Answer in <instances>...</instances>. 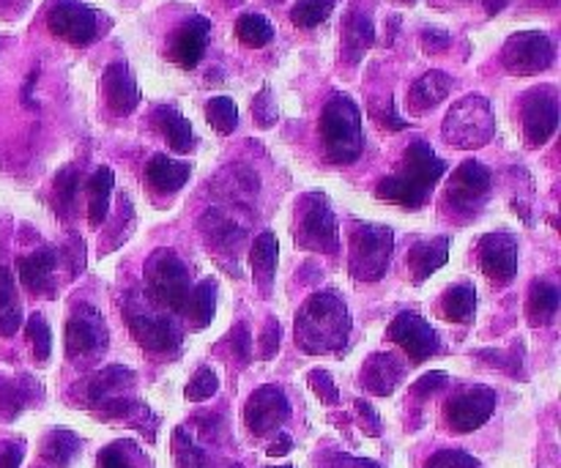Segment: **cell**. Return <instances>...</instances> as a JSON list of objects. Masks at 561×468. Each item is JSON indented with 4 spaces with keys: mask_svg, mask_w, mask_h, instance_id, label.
Returning a JSON list of instances; mask_svg holds the SVG:
<instances>
[{
    "mask_svg": "<svg viewBox=\"0 0 561 468\" xmlns=\"http://www.w3.org/2000/svg\"><path fill=\"white\" fill-rule=\"evenodd\" d=\"M449 258V239L447 236H438V239L431 241H420L409 250L405 255V269H409L411 283L422 285L425 279H431L438 269L447 263Z\"/></svg>",
    "mask_w": 561,
    "mask_h": 468,
    "instance_id": "cb8c5ba5",
    "label": "cell"
},
{
    "mask_svg": "<svg viewBox=\"0 0 561 468\" xmlns=\"http://www.w3.org/2000/svg\"><path fill=\"white\" fill-rule=\"evenodd\" d=\"M228 343H230V354H233V359H239L241 365H250L255 345H252V334H250V329H247L244 321L236 323L233 332L228 334Z\"/></svg>",
    "mask_w": 561,
    "mask_h": 468,
    "instance_id": "c3c4849f",
    "label": "cell"
},
{
    "mask_svg": "<svg viewBox=\"0 0 561 468\" xmlns=\"http://www.w3.org/2000/svg\"><path fill=\"white\" fill-rule=\"evenodd\" d=\"M208 36H211V22L206 16H190L170 36L168 58L181 69H195L201 64L203 53H206Z\"/></svg>",
    "mask_w": 561,
    "mask_h": 468,
    "instance_id": "d6986e66",
    "label": "cell"
},
{
    "mask_svg": "<svg viewBox=\"0 0 561 468\" xmlns=\"http://www.w3.org/2000/svg\"><path fill=\"white\" fill-rule=\"evenodd\" d=\"M376 42V27L367 11L348 9L343 20V55L348 64H359L362 55Z\"/></svg>",
    "mask_w": 561,
    "mask_h": 468,
    "instance_id": "83f0119b",
    "label": "cell"
},
{
    "mask_svg": "<svg viewBox=\"0 0 561 468\" xmlns=\"http://www.w3.org/2000/svg\"><path fill=\"white\" fill-rule=\"evenodd\" d=\"M206 121L217 129V135H233L239 126V107L230 96H214L206 104Z\"/></svg>",
    "mask_w": 561,
    "mask_h": 468,
    "instance_id": "f35d334b",
    "label": "cell"
},
{
    "mask_svg": "<svg viewBox=\"0 0 561 468\" xmlns=\"http://www.w3.org/2000/svg\"><path fill=\"white\" fill-rule=\"evenodd\" d=\"M294 334L305 354L321 356L343 351L351 334L348 305L334 290H318L296 312Z\"/></svg>",
    "mask_w": 561,
    "mask_h": 468,
    "instance_id": "6da1fadb",
    "label": "cell"
},
{
    "mask_svg": "<svg viewBox=\"0 0 561 468\" xmlns=\"http://www.w3.org/2000/svg\"><path fill=\"white\" fill-rule=\"evenodd\" d=\"M444 173H447V162L425 140H416L403 151V162H400L398 173L378 181L376 197L416 212V208L425 206L433 186L442 181Z\"/></svg>",
    "mask_w": 561,
    "mask_h": 468,
    "instance_id": "7a4b0ae2",
    "label": "cell"
},
{
    "mask_svg": "<svg viewBox=\"0 0 561 468\" xmlns=\"http://www.w3.org/2000/svg\"><path fill=\"white\" fill-rule=\"evenodd\" d=\"M559 312V288L548 279H535L529 288V299H526V316H529L531 327H548L553 323Z\"/></svg>",
    "mask_w": 561,
    "mask_h": 468,
    "instance_id": "f546056e",
    "label": "cell"
},
{
    "mask_svg": "<svg viewBox=\"0 0 561 468\" xmlns=\"http://www.w3.org/2000/svg\"><path fill=\"white\" fill-rule=\"evenodd\" d=\"M64 258L71 266V277L82 274V269H85V247H82V239H69V244H66L64 250Z\"/></svg>",
    "mask_w": 561,
    "mask_h": 468,
    "instance_id": "11a10c76",
    "label": "cell"
},
{
    "mask_svg": "<svg viewBox=\"0 0 561 468\" xmlns=\"http://www.w3.org/2000/svg\"><path fill=\"white\" fill-rule=\"evenodd\" d=\"M272 468H294V466H272Z\"/></svg>",
    "mask_w": 561,
    "mask_h": 468,
    "instance_id": "be15d7a7",
    "label": "cell"
},
{
    "mask_svg": "<svg viewBox=\"0 0 561 468\" xmlns=\"http://www.w3.org/2000/svg\"><path fill=\"white\" fill-rule=\"evenodd\" d=\"M493 135H496V115L482 93H469V96L458 99L442 124V137L447 140V146L460 148V151L488 146Z\"/></svg>",
    "mask_w": 561,
    "mask_h": 468,
    "instance_id": "5b68a950",
    "label": "cell"
},
{
    "mask_svg": "<svg viewBox=\"0 0 561 468\" xmlns=\"http://www.w3.org/2000/svg\"><path fill=\"white\" fill-rule=\"evenodd\" d=\"M225 5H236V3H241V0H222Z\"/></svg>",
    "mask_w": 561,
    "mask_h": 468,
    "instance_id": "94428289",
    "label": "cell"
},
{
    "mask_svg": "<svg viewBox=\"0 0 561 468\" xmlns=\"http://www.w3.org/2000/svg\"><path fill=\"white\" fill-rule=\"evenodd\" d=\"M455 80L447 75V71H425L414 85L409 88V96H405V104H409V113L411 115H425L431 113L433 107L444 102L453 91Z\"/></svg>",
    "mask_w": 561,
    "mask_h": 468,
    "instance_id": "603a6c76",
    "label": "cell"
},
{
    "mask_svg": "<svg viewBox=\"0 0 561 468\" xmlns=\"http://www.w3.org/2000/svg\"><path fill=\"white\" fill-rule=\"evenodd\" d=\"M387 338L392 340L400 351H405V356H409L414 365H422V362L436 356L438 349H442V340H438L436 329H433L425 318L409 310L394 316V321L389 323L387 329Z\"/></svg>",
    "mask_w": 561,
    "mask_h": 468,
    "instance_id": "9a60e30c",
    "label": "cell"
},
{
    "mask_svg": "<svg viewBox=\"0 0 561 468\" xmlns=\"http://www.w3.org/2000/svg\"><path fill=\"white\" fill-rule=\"evenodd\" d=\"M192 168L190 162L170 159L168 153H153L146 164V181L157 195H173L190 181Z\"/></svg>",
    "mask_w": 561,
    "mask_h": 468,
    "instance_id": "484cf974",
    "label": "cell"
},
{
    "mask_svg": "<svg viewBox=\"0 0 561 468\" xmlns=\"http://www.w3.org/2000/svg\"><path fill=\"white\" fill-rule=\"evenodd\" d=\"M356 416H359V425L362 431L367 433V436L378 438L381 436V420H378L376 409H373L370 403H365V400H356Z\"/></svg>",
    "mask_w": 561,
    "mask_h": 468,
    "instance_id": "db71d44e",
    "label": "cell"
},
{
    "mask_svg": "<svg viewBox=\"0 0 561 468\" xmlns=\"http://www.w3.org/2000/svg\"><path fill=\"white\" fill-rule=\"evenodd\" d=\"M33 392V384L27 378H3L0 376V416L14 420L27 406Z\"/></svg>",
    "mask_w": 561,
    "mask_h": 468,
    "instance_id": "d590c367",
    "label": "cell"
},
{
    "mask_svg": "<svg viewBox=\"0 0 561 468\" xmlns=\"http://www.w3.org/2000/svg\"><path fill=\"white\" fill-rule=\"evenodd\" d=\"M146 294L170 312H184L192 294L186 263L168 247H159L146 261Z\"/></svg>",
    "mask_w": 561,
    "mask_h": 468,
    "instance_id": "52a82bcc",
    "label": "cell"
},
{
    "mask_svg": "<svg viewBox=\"0 0 561 468\" xmlns=\"http://www.w3.org/2000/svg\"><path fill=\"white\" fill-rule=\"evenodd\" d=\"M400 3H416V0H400Z\"/></svg>",
    "mask_w": 561,
    "mask_h": 468,
    "instance_id": "6125c7cd",
    "label": "cell"
},
{
    "mask_svg": "<svg viewBox=\"0 0 561 468\" xmlns=\"http://www.w3.org/2000/svg\"><path fill=\"white\" fill-rule=\"evenodd\" d=\"M228 468H241V466H239V464H233V466H228Z\"/></svg>",
    "mask_w": 561,
    "mask_h": 468,
    "instance_id": "e7e4bbea",
    "label": "cell"
},
{
    "mask_svg": "<svg viewBox=\"0 0 561 468\" xmlns=\"http://www.w3.org/2000/svg\"><path fill=\"white\" fill-rule=\"evenodd\" d=\"M236 36L244 47L261 49L274 38V27L263 14H241L236 22Z\"/></svg>",
    "mask_w": 561,
    "mask_h": 468,
    "instance_id": "8d00e7d4",
    "label": "cell"
},
{
    "mask_svg": "<svg viewBox=\"0 0 561 468\" xmlns=\"http://www.w3.org/2000/svg\"><path fill=\"white\" fill-rule=\"evenodd\" d=\"M102 93L110 113L129 115L140 104V88H137L135 75L124 60H113L102 75Z\"/></svg>",
    "mask_w": 561,
    "mask_h": 468,
    "instance_id": "44dd1931",
    "label": "cell"
},
{
    "mask_svg": "<svg viewBox=\"0 0 561 468\" xmlns=\"http://www.w3.org/2000/svg\"><path fill=\"white\" fill-rule=\"evenodd\" d=\"M124 316L129 332L140 349L148 354H173L181 345V332L170 312L151 299L148 294L131 290L124 301Z\"/></svg>",
    "mask_w": 561,
    "mask_h": 468,
    "instance_id": "277c9868",
    "label": "cell"
},
{
    "mask_svg": "<svg viewBox=\"0 0 561 468\" xmlns=\"http://www.w3.org/2000/svg\"><path fill=\"white\" fill-rule=\"evenodd\" d=\"M47 31L71 47H88L102 33V20L82 0H49Z\"/></svg>",
    "mask_w": 561,
    "mask_h": 468,
    "instance_id": "9c48e42d",
    "label": "cell"
},
{
    "mask_svg": "<svg viewBox=\"0 0 561 468\" xmlns=\"http://www.w3.org/2000/svg\"><path fill=\"white\" fill-rule=\"evenodd\" d=\"M425 468H482L474 455L463 453V449H442L427 460Z\"/></svg>",
    "mask_w": 561,
    "mask_h": 468,
    "instance_id": "bcb514c9",
    "label": "cell"
},
{
    "mask_svg": "<svg viewBox=\"0 0 561 468\" xmlns=\"http://www.w3.org/2000/svg\"><path fill=\"white\" fill-rule=\"evenodd\" d=\"M394 233L387 225L359 222L348 236V269L359 283H378L392 261Z\"/></svg>",
    "mask_w": 561,
    "mask_h": 468,
    "instance_id": "8992f818",
    "label": "cell"
},
{
    "mask_svg": "<svg viewBox=\"0 0 561 468\" xmlns=\"http://www.w3.org/2000/svg\"><path fill=\"white\" fill-rule=\"evenodd\" d=\"M290 416V403L279 387L255 389L244 406V425L252 436H268L277 427H283Z\"/></svg>",
    "mask_w": 561,
    "mask_h": 468,
    "instance_id": "2e32d148",
    "label": "cell"
},
{
    "mask_svg": "<svg viewBox=\"0 0 561 468\" xmlns=\"http://www.w3.org/2000/svg\"><path fill=\"white\" fill-rule=\"evenodd\" d=\"M520 121H524V140L529 148H542L559 126V96L553 85L531 88L520 102Z\"/></svg>",
    "mask_w": 561,
    "mask_h": 468,
    "instance_id": "8fae6325",
    "label": "cell"
},
{
    "mask_svg": "<svg viewBox=\"0 0 561 468\" xmlns=\"http://www.w3.org/2000/svg\"><path fill=\"white\" fill-rule=\"evenodd\" d=\"M27 343H31V351H33V359L38 362V365H44V362L49 359V354H53V332H49L47 321H44V316H31L27 318Z\"/></svg>",
    "mask_w": 561,
    "mask_h": 468,
    "instance_id": "b9f144b4",
    "label": "cell"
},
{
    "mask_svg": "<svg viewBox=\"0 0 561 468\" xmlns=\"http://www.w3.org/2000/svg\"><path fill=\"white\" fill-rule=\"evenodd\" d=\"M115 175L110 168H99L88 181V225L102 228L110 214V195H113Z\"/></svg>",
    "mask_w": 561,
    "mask_h": 468,
    "instance_id": "f1b7e54d",
    "label": "cell"
},
{
    "mask_svg": "<svg viewBox=\"0 0 561 468\" xmlns=\"http://www.w3.org/2000/svg\"><path fill=\"white\" fill-rule=\"evenodd\" d=\"M507 3H510V0H485V11L491 16H496L499 11H504V5H507Z\"/></svg>",
    "mask_w": 561,
    "mask_h": 468,
    "instance_id": "91938a15",
    "label": "cell"
},
{
    "mask_svg": "<svg viewBox=\"0 0 561 468\" xmlns=\"http://www.w3.org/2000/svg\"><path fill=\"white\" fill-rule=\"evenodd\" d=\"M557 60V47L542 31H520L510 36L502 47V66L510 75L531 77L548 71Z\"/></svg>",
    "mask_w": 561,
    "mask_h": 468,
    "instance_id": "30bf717a",
    "label": "cell"
},
{
    "mask_svg": "<svg viewBox=\"0 0 561 468\" xmlns=\"http://www.w3.org/2000/svg\"><path fill=\"white\" fill-rule=\"evenodd\" d=\"M151 124L159 135L168 140V146L173 148L175 153H190L195 148V132H192V124L170 104H159L151 115Z\"/></svg>",
    "mask_w": 561,
    "mask_h": 468,
    "instance_id": "4316f807",
    "label": "cell"
},
{
    "mask_svg": "<svg viewBox=\"0 0 561 468\" xmlns=\"http://www.w3.org/2000/svg\"><path fill=\"white\" fill-rule=\"evenodd\" d=\"M321 468H381L378 464H373V460H365V458H351V455H329V458H323Z\"/></svg>",
    "mask_w": 561,
    "mask_h": 468,
    "instance_id": "9f6ffc18",
    "label": "cell"
},
{
    "mask_svg": "<svg viewBox=\"0 0 561 468\" xmlns=\"http://www.w3.org/2000/svg\"><path fill=\"white\" fill-rule=\"evenodd\" d=\"M449 44H453V38H449V33L442 31V27H425V31H422V49H425L427 55L447 53Z\"/></svg>",
    "mask_w": 561,
    "mask_h": 468,
    "instance_id": "f5cc1de1",
    "label": "cell"
},
{
    "mask_svg": "<svg viewBox=\"0 0 561 468\" xmlns=\"http://www.w3.org/2000/svg\"><path fill=\"white\" fill-rule=\"evenodd\" d=\"M268 3H279V0H268Z\"/></svg>",
    "mask_w": 561,
    "mask_h": 468,
    "instance_id": "03108f58",
    "label": "cell"
},
{
    "mask_svg": "<svg viewBox=\"0 0 561 468\" xmlns=\"http://www.w3.org/2000/svg\"><path fill=\"white\" fill-rule=\"evenodd\" d=\"M493 186L491 170L485 168L477 159H466L463 164L455 168V173L449 175L447 192H444V201L453 212L458 214H474L482 203L488 201Z\"/></svg>",
    "mask_w": 561,
    "mask_h": 468,
    "instance_id": "7c38bea8",
    "label": "cell"
},
{
    "mask_svg": "<svg viewBox=\"0 0 561 468\" xmlns=\"http://www.w3.org/2000/svg\"><path fill=\"white\" fill-rule=\"evenodd\" d=\"M332 9L334 0H296L294 9H290V22H294L296 27L310 31V27H318L321 22H327Z\"/></svg>",
    "mask_w": 561,
    "mask_h": 468,
    "instance_id": "ab89813d",
    "label": "cell"
},
{
    "mask_svg": "<svg viewBox=\"0 0 561 468\" xmlns=\"http://www.w3.org/2000/svg\"><path fill=\"white\" fill-rule=\"evenodd\" d=\"M496 392L491 387H469L463 392H455L444 403V422L455 433H474L485 425L496 411Z\"/></svg>",
    "mask_w": 561,
    "mask_h": 468,
    "instance_id": "4fadbf2b",
    "label": "cell"
},
{
    "mask_svg": "<svg viewBox=\"0 0 561 468\" xmlns=\"http://www.w3.org/2000/svg\"><path fill=\"white\" fill-rule=\"evenodd\" d=\"M290 449H294V438L285 436V433H279L277 442H274L272 447H268V455H272V458H285V455H288Z\"/></svg>",
    "mask_w": 561,
    "mask_h": 468,
    "instance_id": "680465c9",
    "label": "cell"
},
{
    "mask_svg": "<svg viewBox=\"0 0 561 468\" xmlns=\"http://www.w3.org/2000/svg\"><path fill=\"white\" fill-rule=\"evenodd\" d=\"M82 442L66 427H58V431H49L47 438L42 444V458L47 460L53 468H69L71 460L80 453Z\"/></svg>",
    "mask_w": 561,
    "mask_h": 468,
    "instance_id": "836d02e7",
    "label": "cell"
},
{
    "mask_svg": "<svg viewBox=\"0 0 561 468\" xmlns=\"http://www.w3.org/2000/svg\"><path fill=\"white\" fill-rule=\"evenodd\" d=\"M307 384H310L312 392L321 398V403H327V406L340 403V392H337V387H334L332 376H329L327 370H312L310 376H307Z\"/></svg>",
    "mask_w": 561,
    "mask_h": 468,
    "instance_id": "f907efd6",
    "label": "cell"
},
{
    "mask_svg": "<svg viewBox=\"0 0 561 468\" xmlns=\"http://www.w3.org/2000/svg\"><path fill=\"white\" fill-rule=\"evenodd\" d=\"M400 378H403V365L387 351L367 356L365 367H362V387L370 395H378V398L392 395L398 389Z\"/></svg>",
    "mask_w": 561,
    "mask_h": 468,
    "instance_id": "d4e9b609",
    "label": "cell"
},
{
    "mask_svg": "<svg viewBox=\"0 0 561 468\" xmlns=\"http://www.w3.org/2000/svg\"><path fill=\"white\" fill-rule=\"evenodd\" d=\"M77 192H80V170H77L75 164L58 170V175H55V181H53L55 208H58V214L69 217V214L75 212Z\"/></svg>",
    "mask_w": 561,
    "mask_h": 468,
    "instance_id": "74e56055",
    "label": "cell"
},
{
    "mask_svg": "<svg viewBox=\"0 0 561 468\" xmlns=\"http://www.w3.org/2000/svg\"><path fill=\"white\" fill-rule=\"evenodd\" d=\"M239 206L228 203V206L208 208L201 217V233L206 239L208 250L225 252V255H236L241 241L247 239V219L239 217L236 212Z\"/></svg>",
    "mask_w": 561,
    "mask_h": 468,
    "instance_id": "e0dca14e",
    "label": "cell"
},
{
    "mask_svg": "<svg viewBox=\"0 0 561 468\" xmlns=\"http://www.w3.org/2000/svg\"><path fill=\"white\" fill-rule=\"evenodd\" d=\"M447 384H449L447 373H442V370L425 373V376L416 378V381L411 384V395H414L416 400H427V398H433V395L442 392V389L447 387Z\"/></svg>",
    "mask_w": 561,
    "mask_h": 468,
    "instance_id": "681fc988",
    "label": "cell"
},
{
    "mask_svg": "<svg viewBox=\"0 0 561 468\" xmlns=\"http://www.w3.org/2000/svg\"><path fill=\"white\" fill-rule=\"evenodd\" d=\"M64 349L69 359H85L107 349V327L91 305H75L64 329Z\"/></svg>",
    "mask_w": 561,
    "mask_h": 468,
    "instance_id": "5bb4252c",
    "label": "cell"
},
{
    "mask_svg": "<svg viewBox=\"0 0 561 468\" xmlns=\"http://www.w3.org/2000/svg\"><path fill=\"white\" fill-rule=\"evenodd\" d=\"M252 118H255V124L261 129H272L277 124V104H274L272 88L268 85H263L261 93L252 99Z\"/></svg>",
    "mask_w": 561,
    "mask_h": 468,
    "instance_id": "f6af8a7d",
    "label": "cell"
},
{
    "mask_svg": "<svg viewBox=\"0 0 561 468\" xmlns=\"http://www.w3.org/2000/svg\"><path fill=\"white\" fill-rule=\"evenodd\" d=\"M131 387H135V373L124 365H110L82 381V403L99 411L110 400L131 395Z\"/></svg>",
    "mask_w": 561,
    "mask_h": 468,
    "instance_id": "ffe728a7",
    "label": "cell"
},
{
    "mask_svg": "<svg viewBox=\"0 0 561 468\" xmlns=\"http://www.w3.org/2000/svg\"><path fill=\"white\" fill-rule=\"evenodd\" d=\"M277 258H279V247H277V236L272 230L257 236L252 241V250H250V263H252V272L255 277L261 279V288L263 294H268L274 283V274H277Z\"/></svg>",
    "mask_w": 561,
    "mask_h": 468,
    "instance_id": "4dcf8cb0",
    "label": "cell"
},
{
    "mask_svg": "<svg viewBox=\"0 0 561 468\" xmlns=\"http://www.w3.org/2000/svg\"><path fill=\"white\" fill-rule=\"evenodd\" d=\"M477 258H480L482 274L496 285L513 283L515 274H518V241L510 233L482 236Z\"/></svg>",
    "mask_w": 561,
    "mask_h": 468,
    "instance_id": "ac0fdd59",
    "label": "cell"
},
{
    "mask_svg": "<svg viewBox=\"0 0 561 468\" xmlns=\"http://www.w3.org/2000/svg\"><path fill=\"white\" fill-rule=\"evenodd\" d=\"M184 312L190 316L195 332L206 329L214 321V316H217V283L214 279H203L201 285H195L190 299H186Z\"/></svg>",
    "mask_w": 561,
    "mask_h": 468,
    "instance_id": "d6a6232c",
    "label": "cell"
},
{
    "mask_svg": "<svg viewBox=\"0 0 561 468\" xmlns=\"http://www.w3.org/2000/svg\"><path fill=\"white\" fill-rule=\"evenodd\" d=\"M55 269H58V255L53 250H36L31 255L20 258V263H16L22 288L31 296H44V299H53L58 294L53 279Z\"/></svg>",
    "mask_w": 561,
    "mask_h": 468,
    "instance_id": "7402d4cb",
    "label": "cell"
},
{
    "mask_svg": "<svg viewBox=\"0 0 561 468\" xmlns=\"http://www.w3.org/2000/svg\"><path fill=\"white\" fill-rule=\"evenodd\" d=\"M477 312V294L471 285H453L442 296V316L449 323H471Z\"/></svg>",
    "mask_w": 561,
    "mask_h": 468,
    "instance_id": "e575fe53",
    "label": "cell"
},
{
    "mask_svg": "<svg viewBox=\"0 0 561 468\" xmlns=\"http://www.w3.org/2000/svg\"><path fill=\"white\" fill-rule=\"evenodd\" d=\"M22 464V444L5 442L0 444V468H20Z\"/></svg>",
    "mask_w": 561,
    "mask_h": 468,
    "instance_id": "6f0895ef",
    "label": "cell"
},
{
    "mask_svg": "<svg viewBox=\"0 0 561 468\" xmlns=\"http://www.w3.org/2000/svg\"><path fill=\"white\" fill-rule=\"evenodd\" d=\"M173 458L179 468H211L208 455L192 442V436L184 427H175L173 431Z\"/></svg>",
    "mask_w": 561,
    "mask_h": 468,
    "instance_id": "60d3db41",
    "label": "cell"
},
{
    "mask_svg": "<svg viewBox=\"0 0 561 468\" xmlns=\"http://www.w3.org/2000/svg\"><path fill=\"white\" fill-rule=\"evenodd\" d=\"M279 340H283L279 321L277 318H266V327L261 329V338H257V359H274L279 351Z\"/></svg>",
    "mask_w": 561,
    "mask_h": 468,
    "instance_id": "7dc6e473",
    "label": "cell"
},
{
    "mask_svg": "<svg viewBox=\"0 0 561 468\" xmlns=\"http://www.w3.org/2000/svg\"><path fill=\"white\" fill-rule=\"evenodd\" d=\"M99 468H137L135 447L129 442H115L104 447L96 458Z\"/></svg>",
    "mask_w": 561,
    "mask_h": 468,
    "instance_id": "ee69618b",
    "label": "cell"
},
{
    "mask_svg": "<svg viewBox=\"0 0 561 468\" xmlns=\"http://www.w3.org/2000/svg\"><path fill=\"white\" fill-rule=\"evenodd\" d=\"M480 359H485L491 367H502L507 370L510 376H518L520 373V356L518 349H513V354H502V351H491V349H482L480 351Z\"/></svg>",
    "mask_w": 561,
    "mask_h": 468,
    "instance_id": "816d5d0a",
    "label": "cell"
},
{
    "mask_svg": "<svg viewBox=\"0 0 561 468\" xmlns=\"http://www.w3.org/2000/svg\"><path fill=\"white\" fill-rule=\"evenodd\" d=\"M217 389H219L217 373H214L211 367H201V370L192 376V381L186 384L184 395H186V400H190V403H203V400L214 398V395H217Z\"/></svg>",
    "mask_w": 561,
    "mask_h": 468,
    "instance_id": "7bdbcfd3",
    "label": "cell"
},
{
    "mask_svg": "<svg viewBox=\"0 0 561 468\" xmlns=\"http://www.w3.org/2000/svg\"><path fill=\"white\" fill-rule=\"evenodd\" d=\"M22 327L20 294H16L14 274L0 269V338H14Z\"/></svg>",
    "mask_w": 561,
    "mask_h": 468,
    "instance_id": "1f68e13d",
    "label": "cell"
},
{
    "mask_svg": "<svg viewBox=\"0 0 561 468\" xmlns=\"http://www.w3.org/2000/svg\"><path fill=\"white\" fill-rule=\"evenodd\" d=\"M318 132H321L323 151H327V159L332 164H354L365 151L362 113L354 99L345 96V93H334L323 104Z\"/></svg>",
    "mask_w": 561,
    "mask_h": 468,
    "instance_id": "3957f363",
    "label": "cell"
},
{
    "mask_svg": "<svg viewBox=\"0 0 561 468\" xmlns=\"http://www.w3.org/2000/svg\"><path fill=\"white\" fill-rule=\"evenodd\" d=\"M296 247L321 255H334L340 252V233L337 219H334L332 206L327 195L310 192L296 203Z\"/></svg>",
    "mask_w": 561,
    "mask_h": 468,
    "instance_id": "ba28073f",
    "label": "cell"
}]
</instances>
